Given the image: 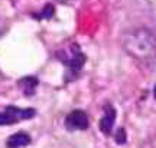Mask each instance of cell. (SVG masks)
I'll return each mask as SVG.
<instances>
[{
	"mask_svg": "<svg viewBox=\"0 0 156 148\" xmlns=\"http://www.w3.org/2000/svg\"><path fill=\"white\" fill-rule=\"evenodd\" d=\"M122 46L133 59L145 63L156 60V35L147 28H136L123 35Z\"/></svg>",
	"mask_w": 156,
	"mask_h": 148,
	"instance_id": "obj_1",
	"label": "cell"
},
{
	"mask_svg": "<svg viewBox=\"0 0 156 148\" xmlns=\"http://www.w3.org/2000/svg\"><path fill=\"white\" fill-rule=\"evenodd\" d=\"M56 58L74 72L81 71L84 62H85V56H84V53L81 52V49L78 48L77 43L67 45L65 48H62V49L56 53Z\"/></svg>",
	"mask_w": 156,
	"mask_h": 148,
	"instance_id": "obj_2",
	"label": "cell"
},
{
	"mask_svg": "<svg viewBox=\"0 0 156 148\" xmlns=\"http://www.w3.org/2000/svg\"><path fill=\"white\" fill-rule=\"evenodd\" d=\"M36 115V111L32 108H17V106H9L3 112H0V125H12L19 121L30 119Z\"/></svg>",
	"mask_w": 156,
	"mask_h": 148,
	"instance_id": "obj_3",
	"label": "cell"
},
{
	"mask_svg": "<svg viewBox=\"0 0 156 148\" xmlns=\"http://www.w3.org/2000/svg\"><path fill=\"white\" fill-rule=\"evenodd\" d=\"M88 115L81 109L73 111L65 118V126L69 131H78V130H87L88 128Z\"/></svg>",
	"mask_w": 156,
	"mask_h": 148,
	"instance_id": "obj_4",
	"label": "cell"
},
{
	"mask_svg": "<svg viewBox=\"0 0 156 148\" xmlns=\"http://www.w3.org/2000/svg\"><path fill=\"white\" fill-rule=\"evenodd\" d=\"M114 121H116V109L113 108L112 105H106V111H104V116L100 121V130L103 134L110 135L114 125Z\"/></svg>",
	"mask_w": 156,
	"mask_h": 148,
	"instance_id": "obj_5",
	"label": "cell"
},
{
	"mask_svg": "<svg viewBox=\"0 0 156 148\" xmlns=\"http://www.w3.org/2000/svg\"><path fill=\"white\" fill-rule=\"evenodd\" d=\"M30 144V137H29L26 132H16L7 138L6 145L7 148H20V147H26Z\"/></svg>",
	"mask_w": 156,
	"mask_h": 148,
	"instance_id": "obj_6",
	"label": "cell"
},
{
	"mask_svg": "<svg viewBox=\"0 0 156 148\" xmlns=\"http://www.w3.org/2000/svg\"><path fill=\"white\" fill-rule=\"evenodd\" d=\"M17 85L20 86L22 89V92L25 95H32L35 92V88H36V85H38V79L34 76H26V78H22Z\"/></svg>",
	"mask_w": 156,
	"mask_h": 148,
	"instance_id": "obj_7",
	"label": "cell"
},
{
	"mask_svg": "<svg viewBox=\"0 0 156 148\" xmlns=\"http://www.w3.org/2000/svg\"><path fill=\"white\" fill-rule=\"evenodd\" d=\"M52 15H54V6H52V5H46L44 7V12H42L41 15H38V17H39V19H42V17L49 19V17H52Z\"/></svg>",
	"mask_w": 156,
	"mask_h": 148,
	"instance_id": "obj_8",
	"label": "cell"
},
{
	"mask_svg": "<svg viewBox=\"0 0 156 148\" xmlns=\"http://www.w3.org/2000/svg\"><path fill=\"white\" fill-rule=\"evenodd\" d=\"M116 141L119 144H123L126 141V138H124V130H119V132L116 134Z\"/></svg>",
	"mask_w": 156,
	"mask_h": 148,
	"instance_id": "obj_9",
	"label": "cell"
},
{
	"mask_svg": "<svg viewBox=\"0 0 156 148\" xmlns=\"http://www.w3.org/2000/svg\"><path fill=\"white\" fill-rule=\"evenodd\" d=\"M5 28H6V22H5V20H3V19H2V17H0V35L3 33V30H5Z\"/></svg>",
	"mask_w": 156,
	"mask_h": 148,
	"instance_id": "obj_10",
	"label": "cell"
},
{
	"mask_svg": "<svg viewBox=\"0 0 156 148\" xmlns=\"http://www.w3.org/2000/svg\"><path fill=\"white\" fill-rule=\"evenodd\" d=\"M58 2H61V3H69V2H74V0H58Z\"/></svg>",
	"mask_w": 156,
	"mask_h": 148,
	"instance_id": "obj_11",
	"label": "cell"
},
{
	"mask_svg": "<svg viewBox=\"0 0 156 148\" xmlns=\"http://www.w3.org/2000/svg\"><path fill=\"white\" fill-rule=\"evenodd\" d=\"M153 95H155V98H156V85H155V88H153Z\"/></svg>",
	"mask_w": 156,
	"mask_h": 148,
	"instance_id": "obj_12",
	"label": "cell"
}]
</instances>
